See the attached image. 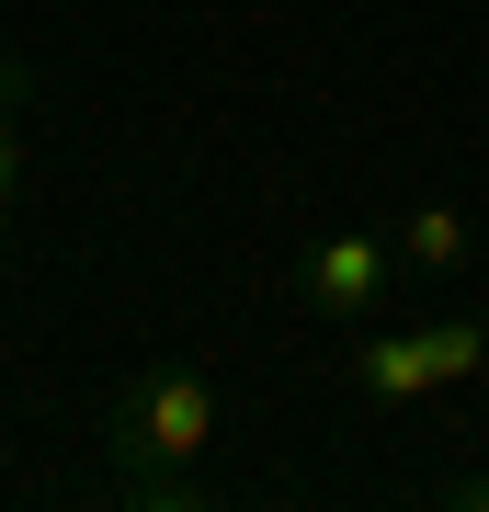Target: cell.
Wrapping results in <instances>:
<instances>
[{
    "mask_svg": "<svg viewBox=\"0 0 489 512\" xmlns=\"http://www.w3.org/2000/svg\"><path fill=\"white\" fill-rule=\"evenodd\" d=\"M217 421H228V399H217V376L194 353H148L114 387V421H103L126 501H194V467L217 456Z\"/></svg>",
    "mask_w": 489,
    "mask_h": 512,
    "instance_id": "cell-1",
    "label": "cell"
},
{
    "mask_svg": "<svg viewBox=\"0 0 489 512\" xmlns=\"http://www.w3.org/2000/svg\"><path fill=\"white\" fill-rule=\"evenodd\" d=\"M478 365H489V319H433V330H376V342H353V353H342L353 399H376V410H410V399H433V387H467Z\"/></svg>",
    "mask_w": 489,
    "mask_h": 512,
    "instance_id": "cell-2",
    "label": "cell"
},
{
    "mask_svg": "<svg viewBox=\"0 0 489 512\" xmlns=\"http://www.w3.org/2000/svg\"><path fill=\"white\" fill-rule=\"evenodd\" d=\"M399 274H410L399 239L330 228V239H308V262H296V308L330 319V330H376V308H387V285H399Z\"/></svg>",
    "mask_w": 489,
    "mask_h": 512,
    "instance_id": "cell-3",
    "label": "cell"
},
{
    "mask_svg": "<svg viewBox=\"0 0 489 512\" xmlns=\"http://www.w3.org/2000/svg\"><path fill=\"white\" fill-rule=\"evenodd\" d=\"M399 262H410V274H467V262H478V217H467V205H410V217H399Z\"/></svg>",
    "mask_w": 489,
    "mask_h": 512,
    "instance_id": "cell-4",
    "label": "cell"
},
{
    "mask_svg": "<svg viewBox=\"0 0 489 512\" xmlns=\"http://www.w3.org/2000/svg\"><path fill=\"white\" fill-rule=\"evenodd\" d=\"M444 501H467V512H489V467H467V478H455Z\"/></svg>",
    "mask_w": 489,
    "mask_h": 512,
    "instance_id": "cell-5",
    "label": "cell"
},
{
    "mask_svg": "<svg viewBox=\"0 0 489 512\" xmlns=\"http://www.w3.org/2000/svg\"><path fill=\"white\" fill-rule=\"evenodd\" d=\"M478 103H489V69H478Z\"/></svg>",
    "mask_w": 489,
    "mask_h": 512,
    "instance_id": "cell-6",
    "label": "cell"
}]
</instances>
